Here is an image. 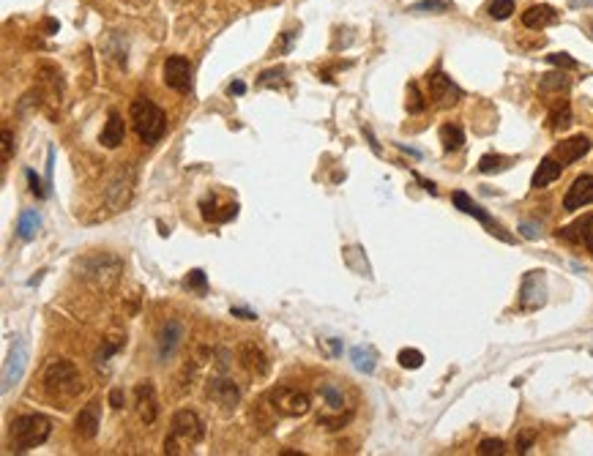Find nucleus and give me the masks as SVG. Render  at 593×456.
<instances>
[{"label": "nucleus", "instance_id": "obj_1", "mask_svg": "<svg viewBox=\"0 0 593 456\" xmlns=\"http://www.w3.org/2000/svg\"><path fill=\"white\" fill-rule=\"evenodd\" d=\"M41 382H44V394L50 396L52 402H72L74 396H79V391H82L79 369H77L72 361H66V358L50 361V366L44 369Z\"/></svg>", "mask_w": 593, "mask_h": 456}, {"label": "nucleus", "instance_id": "obj_2", "mask_svg": "<svg viewBox=\"0 0 593 456\" xmlns=\"http://www.w3.org/2000/svg\"><path fill=\"white\" fill-rule=\"evenodd\" d=\"M205 437V421L195 410H178L170 421V434L164 437V454H186Z\"/></svg>", "mask_w": 593, "mask_h": 456}, {"label": "nucleus", "instance_id": "obj_3", "mask_svg": "<svg viewBox=\"0 0 593 456\" xmlns=\"http://www.w3.org/2000/svg\"><path fill=\"white\" fill-rule=\"evenodd\" d=\"M129 118H131V126L137 131V137H140L145 145L159 142L162 134H164V128H167V115H164V109H162L156 102H150L148 96L131 99Z\"/></svg>", "mask_w": 593, "mask_h": 456}, {"label": "nucleus", "instance_id": "obj_4", "mask_svg": "<svg viewBox=\"0 0 593 456\" xmlns=\"http://www.w3.org/2000/svg\"><path fill=\"white\" fill-rule=\"evenodd\" d=\"M52 434V421L47 415L39 413H27V415H17L11 421V445L17 454H27L36 445H44Z\"/></svg>", "mask_w": 593, "mask_h": 456}, {"label": "nucleus", "instance_id": "obj_5", "mask_svg": "<svg viewBox=\"0 0 593 456\" xmlns=\"http://www.w3.org/2000/svg\"><path fill=\"white\" fill-rule=\"evenodd\" d=\"M268 405L273 407V413H279L285 418H301L312 410V399L293 385H276L268 394Z\"/></svg>", "mask_w": 593, "mask_h": 456}, {"label": "nucleus", "instance_id": "obj_6", "mask_svg": "<svg viewBox=\"0 0 593 456\" xmlns=\"http://www.w3.org/2000/svg\"><path fill=\"white\" fill-rule=\"evenodd\" d=\"M27 361H30V347H27V339L17 336L11 350L6 355V363H3V394H8L17 382L22 380L27 369Z\"/></svg>", "mask_w": 593, "mask_h": 456}, {"label": "nucleus", "instance_id": "obj_7", "mask_svg": "<svg viewBox=\"0 0 593 456\" xmlns=\"http://www.w3.org/2000/svg\"><path fill=\"white\" fill-rule=\"evenodd\" d=\"M162 79H164L167 88H173L178 93H189L192 90V63L183 55H170L164 60Z\"/></svg>", "mask_w": 593, "mask_h": 456}, {"label": "nucleus", "instance_id": "obj_8", "mask_svg": "<svg viewBox=\"0 0 593 456\" xmlns=\"http://www.w3.org/2000/svg\"><path fill=\"white\" fill-rule=\"evenodd\" d=\"M547 304V279L544 271H528L522 287H519V306L528 311H536Z\"/></svg>", "mask_w": 593, "mask_h": 456}, {"label": "nucleus", "instance_id": "obj_9", "mask_svg": "<svg viewBox=\"0 0 593 456\" xmlns=\"http://www.w3.org/2000/svg\"><path fill=\"white\" fill-rule=\"evenodd\" d=\"M426 82H429V96L435 99L438 107H454V104L465 96V90H462L451 76L445 74V72H441V69L426 76Z\"/></svg>", "mask_w": 593, "mask_h": 456}, {"label": "nucleus", "instance_id": "obj_10", "mask_svg": "<svg viewBox=\"0 0 593 456\" xmlns=\"http://www.w3.org/2000/svg\"><path fill=\"white\" fill-rule=\"evenodd\" d=\"M134 407H137V415L140 421L150 427L156 418H159V399H156V385L150 380L137 382L134 388Z\"/></svg>", "mask_w": 593, "mask_h": 456}, {"label": "nucleus", "instance_id": "obj_11", "mask_svg": "<svg viewBox=\"0 0 593 456\" xmlns=\"http://www.w3.org/2000/svg\"><path fill=\"white\" fill-rule=\"evenodd\" d=\"M451 203H454V208H457V210L468 213V216H473V219H478V222H481L484 227H490V232H493V235H497V238H503V241H511V235H506L503 229L497 227V224L493 222V216H490V213H487L484 208H478V205L473 203V200H470L465 192H454Z\"/></svg>", "mask_w": 593, "mask_h": 456}, {"label": "nucleus", "instance_id": "obj_12", "mask_svg": "<svg viewBox=\"0 0 593 456\" xmlns=\"http://www.w3.org/2000/svg\"><path fill=\"white\" fill-rule=\"evenodd\" d=\"M593 203V175H580L574 177V183L568 186L566 197H563V208L566 210H580L585 205Z\"/></svg>", "mask_w": 593, "mask_h": 456}, {"label": "nucleus", "instance_id": "obj_13", "mask_svg": "<svg viewBox=\"0 0 593 456\" xmlns=\"http://www.w3.org/2000/svg\"><path fill=\"white\" fill-rule=\"evenodd\" d=\"M99 427H101L99 402H91V405H85L82 410H79V413H77L74 429H77V434H79L82 440H93V437L99 434Z\"/></svg>", "mask_w": 593, "mask_h": 456}, {"label": "nucleus", "instance_id": "obj_14", "mask_svg": "<svg viewBox=\"0 0 593 456\" xmlns=\"http://www.w3.org/2000/svg\"><path fill=\"white\" fill-rule=\"evenodd\" d=\"M126 140V123L124 118H121V112L118 109H110V115H107V123H104V128H101V137L99 142L104 145V148H118L121 142Z\"/></svg>", "mask_w": 593, "mask_h": 456}, {"label": "nucleus", "instance_id": "obj_15", "mask_svg": "<svg viewBox=\"0 0 593 456\" xmlns=\"http://www.w3.org/2000/svg\"><path fill=\"white\" fill-rule=\"evenodd\" d=\"M555 22H558V11L547 3H536L528 11H522V25L530 27V30H542V27L555 25Z\"/></svg>", "mask_w": 593, "mask_h": 456}, {"label": "nucleus", "instance_id": "obj_16", "mask_svg": "<svg viewBox=\"0 0 593 456\" xmlns=\"http://www.w3.org/2000/svg\"><path fill=\"white\" fill-rule=\"evenodd\" d=\"M238 358H241V366L247 369L249 375H254V377H263L268 372V358H266V353L257 344H252V342L241 344Z\"/></svg>", "mask_w": 593, "mask_h": 456}, {"label": "nucleus", "instance_id": "obj_17", "mask_svg": "<svg viewBox=\"0 0 593 456\" xmlns=\"http://www.w3.org/2000/svg\"><path fill=\"white\" fill-rule=\"evenodd\" d=\"M558 238H566L571 243H582V246H588L593 252V213L591 216L577 219V222L568 224V227H563L558 232Z\"/></svg>", "mask_w": 593, "mask_h": 456}, {"label": "nucleus", "instance_id": "obj_18", "mask_svg": "<svg viewBox=\"0 0 593 456\" xmlns=\"http://www.w3.org/2000/svg\"><path fill=\"white\" fill-rule=\"evenodd\" d=\"M208 396L224 407H235L238 399H241V391H238V385L233 380L216 377V380H211V385H208Z\"/></svg>", "mask_w": 593, "mask_h": 456}, {"label": "nucleus", "instance_id": "obj_19", "mask_svg": "<svg viewBox=\"0 0 593 456\" xmlns=\"http://www.w3.org/2000/svg\"><path fill=\"white\" fill-rule=\"evenodd\" d=\"M588 151H591V140L585 134H577V137H571L566 142H561L555 153H558V161L561 164H574L577 159H582Z\"/></svg>", "mask_w": 593, "mask_h": 456}, {"label": "nucleus", "instance_id": "obj_20", "mask_svg": "<svg viewBox=\"0 0 593 456\" xmlns=\"http://www.w3.org/2000/svg\"><path fill=\"white\" fill-rule=\"evenodd\" d=\"M181 339H183V326H181L178 320H170V323L162 328V336H159V358H162V361L173 358L175 350H178V344H181Z\"/></svg>", "mask_w": 593, "mask_h": 456}, {"label": "nucleus", "instance_id": "obj_21", "mask_svg": "<svg viewBox=\"0 0 593 456\" xmlns=\"http://www.w3.org/2000/svg\"><path fill=\"white\" fill-rule=\"evenodd\" d=\"M561 173H563V164H561L558 159L547 156V159L539 161L536 173H533V177H530V186H533V189H544V186H549L552 180H558Z\"/></svg>", "mask_w": 593, "mask_h": 456}, {"label": "nucleus", "instance_id": "obj_22", "mask_svg": "<svg viewBox=\"0 0 593 456\" xmlns=\"http://www.w3.org/2000/svg\"><path fill=\"white\" fill-rule=\"evenodd\" d=\"M200 213H202V219L205 222H230V219H235V213H238V205L230 203L227 208H224L222 213L216 210V197H208V200H202L200 203Z\"/></svg>", "mask_w": 593, "mask_h": 456}, {"label": "nucleus", "instance_id": "obj_23", "mask_svg": "<svg viewBox=\"0 0 593 456\" xmlns=\"http://www.w3.org/2000/svg\"><path fill=\"white\" fill-rule=\"evenodd\" d=\"M39 227H41L39 210H22V213H20V219H17V235H20L22 241H33L36 232H39Z\"/></svg>", "mask_w": 593, "mask_h": 456}, {"label": "nucleus", "instance_id": "obj_24", "mask_svg": "<svg viewBox=\"0 0 593 456\" xmlns=\"http://www.w3.org/2000/svg\"><path fill=\"white\" fill-rule=\"evenodd\" d=\"M441 142H443L445 153L460 151V148L465 145V131H462V126H457V123H443V126H441Z\"/></svg>", "mask_w": 593, "mask_h": 456}, {"label": "nucleus", "instance_id": "obj_25", "mask_svg": "<svg viewBox=\"0 0 593 456\" xmlns=\"http://www.w3.org/2000/svg\"><path fill=\"white\" fill-rule=\"evenodd\" d=\"M350 358H353V366H356L358 372H364V375H372L374 366H377V355H374V350H372V347H364V344L353 347V350H350Z\"/></svg>", "mask_w": 593, "mask_h": 456}, {"label": "nucleus", "instance_id": "obj_26", "mask_svg": "<svg viewBox=\"0 0 593 456\" xmlns=\"http://www.w3.org/2000/svg\"><path fill=\"white\" fill-rule=\"evenodd\" d=\"M320 396L331 413H342V410H345V394H342V388H339L337 382H322Z\"/></svg>", "mask_w": 593, "mask_h": 456}, {"label": "nucleus", "instance_id": "obj_27", "mask_svg": "<svg viewBox=\"0 0 593 456\" xmlns=\"http://www.w3.org/2000/svg\"><path fill=\"white\" fill-rule=\"evenodd\" d=\"M509 164H511V159H506V156H497V153H487V156H481V159H478V173H484V175H493V173L506 170Z\"/></svg>", "mask_w": 593, "mask_h": 456}, {"label": "nucleus", "instance_id": "obj_28", "mask_svg": "<svg viewBox=\"0 0 593 456\" xmlns=\"http://www.w3.org/2000/svg\"><path fill=\"white\" fill-rule=\"evenodd\" d=\"M568 123H571V107H568V102H561L558 107H552L547 126L552 128V131H563V128H568Z\"/></svg>", "mask_w": 593, "mask_h": 456}, {"label": "nucleus", "instance_id": "obj_29", "mask_svg": "<svg viewBox=\"0 0 593 456\" xmlns=\"http://www.w3.org/2000/svg\"><path fill=\"white\" fill-rule=\"evenodd\" d=\"M396 361H399L402 369H421V366H424V353H421V350H413V347H405V350H399Z\"/></svg>", "mask_w": 593, "mask_h": 456}, {"label": "nucleus", "instance_id": "obj_30", "mask_svg": "<svg viewBox=\"0 0 593 456\" xmlns=\"http://www.w3.org/2000/svg\"><path fill=\"white\" fill-rule=\"evenodd\" d=\"M542 93H552V90H566L568 88V76L563 72H552V74H544L542 79Z\"/></svg>", "mask_w": 593, "mask_h": 456}, {"label": "nucleus", "instance_id": "obj_31", "mask_svg": "<svg viewBox=\"0 0 593 456\" xmlns=\"http://www.w3.org/2000/svg\"><path fill=\"white\" fill-rule=\"evenodd\" d=\"M183 287H186V290H195L197 295H205V293H208V279H205V274H202L200 268H195V271L183 279Z\"/></svg>", "mask_w": 593, "mask_h": 456}, {"label": "nucleus", "instance_id": "obj_32", "mask_svg": "<svg viewBox=\"0 0 593 456\" xmlns=\"http://www.w3.org/2000/svg\"><path fill=\"white\" fill-rule=\"evenodd\" d=\"M514 14V0H493L490 3V17L493 20H509Z\"/></svg>", "mask_w": 593, "mask_h": 456}, {"label": "nucleus", "instance_id": "obj_33", "mask_svg": "<svg viewBox=\"0 0 593 456\" xmlns=\"http://www.w3.org/2000/svg\"><path fill=\"white\" fill-rule=\"evenodd\" d=\"M260 88H282L285 85V69H268L263 72L260 79H257Z\"/></svg>", "mask_w": 593, "mask_h": 456}, {"label": "nucleus", "instance_id": "obj_34", "mask_svg": "<svg viewBox=\"0 0 593 456\" xmlns=\"http://www.w3.org/2000/svg\"><path fill=\"white\" fill-rule=\"evenodd\" d=\"M408 11H413V14H438V11H445V0H421V3H413Z\"/></svg>", "mask_w": 593, "mask_h": 456}, {"label": "nucleus", "instance_id": "obj_35", "mask_svg": "<svg viewBox=\"0 0 593 456\" xmlns=\"http://www.w3.org/2000/svg\"><path fill=\"white\" fill-rule=\"evenodd\" d=\"M478 454H481V456H500V454H506V443H503V440H495V437H490V440H481V443H478Z\"/></svg>", "mask_w": 593, "mask_h": 456}, {"label": "nucleus", "instance_id": "obj_36", "mask_svg": "<svg viewBox=\"0 0 593 456\" xmlns=\"http://www.w3.org/2000/svg\"><path fill=\"white\" fill-rule=\"evenodd\" d=\"M426 104H424V96H421L419 85L416 82H410L408 85V112H421Z\"/></svg>", "mask_w": 593, "mask_h": 456}, {"label": "nucleus", "instance_id": "obj_37", "mask_svg": "<svg viewBox=\"0 0 593 456\" xmlns=\"http://www.w3.org/2000/svg\"><path fill=\"white\" fill-rule=\"evenodd\" d=\"M547 63H552L558 69H580V63L568 52H552V55H547Z\"/></svg>", "mask_w": 593, "mask_h": 456}, {"label": "nucleus", "instance_id": "obj_38", "mask_svg": "<svg viewBox=\"0 0 593 456\" xmlns=\"http://www.w3.org/2000/svg\"><path fill=\"white\" fill-rule=\"evenodd\" d=\"M25 177H27V183H30V192H33V194H36L39 200H44V197H50V186H47V183H41V177L36 175L33 170H27Z\"/></svg>", "mask_w": 593, "mask_h": 456}, {"label": "nucleus", "instance_id": "obj_39", "mask_svg": "<svg viewBox=\"0 0 593 456\" xmlns=\"http://www.w3.org/2000/svg\"><path fill=\"white\" fill-rule=\"evenodd\" d=\"M533 440H536V434H533V431L519 434L517 437V454H528V451H530V445H533Z\"/></svg>", "mask_w": 593, "mask_h": 456}, {"label": "nucleus", "instance_id": "obj_40", "mask_svg": "<svg viewBox=\"0 0 593 456\" xmlns=\"http://www.w3.org/2000/svg\"><path fill=\"white\" fill-rule=\"evenodd\" d=\"M298 33H301L298 27H296V30H285V36H282V44H279V52H290V50H293Z\"/></svg>", "mask_w": 593, "mask_h": 456}, {"label": "nucleus", "instance_id": "obj_41", "mask_svg": "<svg viewBox=\"0 0 593 456\" xmlns=\"http://www.w3.org/2000/svg\"><path fill=\"white\" fill-rule=\"evenodd\" d=\"M11 153H14V137L8 128H3V161H8Z\"/></svg>", "mask_w": 593, "mask_h": 456}, {"label": "nucleus", "instance_id": "obj_42", "mask_svg": "<svg viewBox=\"0 0 593 456\" xmlns=\"http://www.w3.org/2000/svg\"><path fill=\"white\" fill-rule=\"evenodd\" d=\"M320 344L328 350V355H342V339H320Z\"/></svg>", "mask_w": 593, "mask_h": 456}, {"label": "nucleus", "instance_id": "obj_43", "mask_svg": "<svg viewBox=\"0 0 593 456\" xmlns=\"http://www.w3.org/2000/svg\"><path fill=\"white\" fill-rule=\"evenodd\" d=\"M110 405L115 407V410H121V407L126 405V394L121 388H112V391H110Z\"/></svg>", "mask_w": 593, "mask_h": 456}, {"label": "nucleus", "instance_id": "obj_44", "mask_svg": "<svg viewBox=\"0 0 593 456\" xmlns=\"http://www.w3.org/2000/svg\"><path fill=\"white\" fill-rule=\"evenodd\" d=\"M519 232H522L525 238H530V241H536V238H539V227H536V224H530V222L519 224Z\"/></svg>", "mask_w": 593, "mask_h": 456}, {"label": "nucleus", "instance_id": "obj_45", "mask_svg": "<svg viewBox=\"0 0 593 456\" xmlns=\"http://www.w3.org/2000/svg\"><path fill=\"white\" fill-rule=\"evenodd\" d=\"M227 93H230V96H244V93H247V85H244L241 79H235V82L227 88Z\"/></svg>", "mask_w": 593, "mask_h": 456}, {"label": "nucleus", "instance_id": "obj_46", "mask_svg": "<svg viewBox=\"0 0 593 456\" xmlns=\"http://www.w3.org/2000/svg\"><path fill=\"white\" fill-rule=\"evenodd\" d=\"M233 314H235V317H241V320H257V314H254V311L241 309V306H233Z\"/></svg>", "mask_w": 593, "mask_h": 456}, {"label": "nucleus", "instance_id": "obj_47", "mask_svg": "<svg viewBox=\"0 0 593 456\" xmlns=\"http://www.w3.org/2000/svg\"><path fill=\"white\" fill-rule=\"evenodd\" d=\"M571 8H593V0H568Z\"/></svg>", "mask_w": 593, "mask_h": 456}, {"label": "nucleus", "instance_id": "obj_48", "mask_svg": "<svg viewBox=\"0 0 593 456\" xmlns=\"http://www.w3.org/2000/svg\"><path fill=\"white\" fill-rule=\"evenodd\" d=\"M44 27H47V33H55V30H58V22H55V20H47V22H44Z\"/></svg>", "mask_w": 593, "mask_h": 456}]
</instances>
